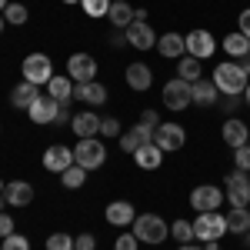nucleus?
Instances as JSON below:
<instances>
[{
    "mask_svg": "<svg viewBox=\"0 0 250 250\" xmlns=\"http://www.w3.org/2000/svg\"><path fill=\"white\" fill-rule=\"evenodd\" d=\"M213 87L220 90L224 97H244V90H247V70L240 67V63H217V70H213Z\"/></svg>",
    "mask_w": 250,
    "mask_h": 250,
    "instance_id": "obj_1",
    "label": "nucleus"
},
{
    "mask_svg": "<svg viewBox=\"0 0 250 250\" xmlns=\"http://www.w3.org/2000/svg\"><path fill=\"white\" fill-rule=\"evenodd\" d=\"M130 227H134V237L140 240V244H164V240L170 237L167 220L157 217V213H137V220L130 224Z\"/></svg>",
    "mask_w": 250,
    "mask_h": 250,
    "instance_id": "obj_2",
    "label": "nucleus"
},
{
    "mask_svg": "<svg viewBox=\"0 0 250 250\" xmlns=\"http://www.w3.org/2000/svg\"><path fill=\"white\" fill-rule=\"evenodd\" d=\"M104 160H107V147L97 140V137H87V140H80L77 147H74V164L83 167V170H100L104 167Z\"/></svg>",
    "mask_w": 250,
    "mask_h": 250,
    "instance_id": "obj_3",
    "label": "nucleus"
},
{
    "mask_svg": "<svg viewBox=\"0 0 250 250\" xmlns=\"http://www.w3.org/2000/svg\"><path fill=\"white\" fill-rule=\"evenodd\" d=\"M20 74H23L27 83L40 87V83H50V77H54V63H50L47 54H27L23 63H20Z\"/></svg>",
    "mask_w": 250,
    "mask_h": 250,
    "instance_id": "obj_4",
    "label": "nucleus"
},
{
    "mask_svg": "<svg viewBox=\"0 0 250 250\" xmlns=\"http://www.w3.org/2000/svg\"><path fill=\"white\" fill-rule=\"evenodd\" d=\"M227 233V217L217 210H207V213H197L193 220V237L197 240H220Z\"/></svg>",
    "mask_w": 250,
    "mask_h": 250,
    "instance_id": "obj_5",
    "label": "nucleus"
},
{
    "mask_svg": "<svg viewBox=\"0 0 250 250\" xmlns=\"http://www.w3.org/2000/svg\"><path fill=\"white\" fill-rule=\"evenodd\" d=\"M190 104H193V83H187L180 77L164 83V107L167 110H187Z\"/></svg>",
    "mask_w": 250,
    "mask_h": 250,
    "instance_id": "obj_6",
    "label": "nucleus"
},
{
    "mask_svg": "<svg viewBox=\"0 0 250 250\" xmlns=\"http://www.w3.org/2000/svg\"><path fill=\"white\" fill-rule=\"evenodd\" d=\"M154 144L164 154H173V150H180V147L187 144V130H184L180 124H160L154 130Z\"/></svg>",
    "mask_w": 250,
    "mask_h": 250,
    "instance_id": "obj_7",
    "label": "nucleus"
},
{
    "mask_svg": "<svg viewBox=\"0 0 250 250\" xmlns=\"http://www.w3.org/2000/svg\"><path fill=\"white\" fill-rule=\"evenodd\" d=\"M227 200H230V207H250V173L247 170H233L227 177Z\"/></svg>",
    "mask_w": 250,
    "mask_h": 250,
    "instance_id": "obj_8",
    "label": "nucleus"
},
{
    "mask_svg": "<svg viewBox=\"0 0 250 250\" xmlns=\"http://www.w3.org/2000/svg\"><path fill=\"white\" fill-rule=\"evenodd\" d=\"M220 204H224V190L213 187V184H200V187H193V190H190V207H193V210L207 213V210H217Z\"/></svg>",
    "mask_w": 250,
    "mask_h": 250,
    "instance_id": "obj_9",
    "label": "nucleus"
},
{
    "mask_svg": "<svg viewBox=\"0 0 250 250\" xmlns=\"http://www.w3.org/2000/svg\"><path fill=\"white\" fill-rule=\"evenodd\" d=\"M124 34H127V47H134V50H154L157 47V34L147 20H134Z\"/></svg>",
    "mask_w": 250,
    "mask_h": 250,
    "instance_id": "obj_10",
    "label": "nucleus"
},
{
    "mask_svg": "<svg viewBox=\"0 0 250 250\" xmlns=\"http://www.w3.org/2000/svg\"><path fill=\"white\" fill-rule=\"evenodd\" d=\"M184 43H187V54L197 57V60L213 57V50H217V40H213L210 30H190V34L184 37Z\"/></svg>",
    "mask_w": 250,
    "mask_h": 250,
    "instance_id": "obj_11",
    "label": "nucleus"
},
{
    "mask_svg": "<svg viewBox=\"0 0 250 250\" xmlns=\"http://www.w3.org/2000/svg\"><path fill=\"white\" fill-rule=\"evenodd\" d=\"M97 74V60L90 54H70L67 60V77L74 80V83H90Z\"/></svg>",
    "mask_w": 250,
    "mask_h": 250,
    "instance_id": "obj_12",
    "label": "nucleus"
},
{
    "mask_svg": "<svg viewBox=\"0 0 250 250\" xmlns=\"http://www.w3.org/2000/svg\"><path fill=\"white\" fill-rule=\"evenodd\" d=\"M57 110H60V104L54 100L50 94H40L30 107H27V117L37 124V127H47V124H54V117H57Z\"/></svg>",
    "mask_w": 250,
    "mask_h": 250,
    "instance_id": "obj_13",
    "label": "nucleus"
},
{
    "mask_svg": "<svg viewBox=\"0 0 250 250\" xmlns=\"http://www.w3.org/2000/svg\"><path fill=\"white\" fill-rule=\"evenodd\" d=\"M117 140H120V150H124V154H137L144 144H154V127L137 124V127H130V130H124Z\"/></svg>",
    "mask_w": 250,
    "mask_h": 250,
    "instance_id": "obj_14",
    "label": "nucleus"
},
{
    "mask_svg": "<svg viewBox=\"0 0 250 250\" xmlns=\"http://www.w3.org/2000/svg\"><path fill=\"white\" fill-rule=\"evenodd\" d=\"M67 167H74V147H63V144H54L43 150V170L50 173H63Z\"/></svg>",
    "mask_w": 250,
    "mask_h": 250,
    "instance_id": "obj_15",
    "label": "nucleus"
},
{
    "mask_svg": "<svg viewBox=\"0 0 250 250\" xmlns=\"http://www.w3.org/2000/svg\"><path fill=\"white\" fill-rule=\"evenodd\" d=\"M3 200H7V207H30L34 204V187L27 180H7Z\"/></svg>",
    "mask_w": 250,
    "mask_h": 250,
    "instance_id": "obj_16",
    "label": "nucleus"
},
{
    "mask_svg": "<svg viewBox=\"0 0 250 250\" xmlns=\"http://www.w3.org/2000/svg\"><path fill=\"white\" fill-rule=\"evenodd\" d=\"M100 124H104V117H97L94 110H80V114H74V120H70V130H74L80 140H87V137L100 134Z\"/></svg>",
    "mask_w": 250,
    "mask_h": 250,
    "instance_id": "obj_17",
    "label": "nucleus"
},
{
    "mask_svg": "<svg viewBox=\"0 0 250 250\" xmlns=\"http://www.w3.org/2000/svg\"><path fill=\"white\" fill-rule=\"evenodd\" d=\"M104 217H107L110 227H127V224H134V220H137V210H134L130 200H114V204H107Z\"/></svg>",
    "mask_w": 250,
    "mask_h": 250,
    "instance_id": "obj_18",
    "label": "nucleus"
},
{
    "mask_svg": "<svg viewBox=\"0 0 250 250\" xmlns=\"http://www.w3.org/2000/svg\"><path fill=\"white\" fill-rule=\"evenodd\" d=\"M220 134H224V144L237 150V147H244V144L250 140V127L240 120V117H230V120H224V130H220Z\"/></svg>",
    "mask_w": 250,
    "mask_h": 250,
    "instance_id": "obj_19",
    "label": "nucleus"
},
{
    "mask_svg": "<svg viewBox=\"0 0 250 250\" xmlns=\"http://www.w3.org/2000/svg\"><path fill=\"white\" fill-rule=\"evenodd\" d=\"M160 57H167V60H180L184 54H187V43H184V37L180 34H164V37H157V47H154Z\"/></svg>",
    "mask_w": 250,
    "mask_h": 250,
    "instance_id": "obj_20",
    "label": "nucleus"
},
{
    "mask_svg": "<svg viewBox=\"0 0 250 250\" xmlns=\"http://www.w3.org/2000/svg\"><path fill=\"white\" fill-rule=\"evenodd\" d=\"M47 94L54 97L60 107H67V104L74 100V80L67 77V74H54V77H50V83H47Z\"/></svg>",
    "mask_w": 250,
    "mask_h": 250,
    "instance_id": "obj_21",
    "label": "nucleus"
},
{
    "mask_svg": "<svg viewBox=\"0 0 250 250\" xmlns=\"http://www.w3.org/2000/svg\"><path fill=\"white\" fill-rule=\"evenodd\" d=\"M74 97L83 100L87 107H100V104H107V87L97 83V80H90V83H77V87H74Z\"/></svg>",
    "mask_w": 250,
    "mask_h": 250,
    "instance_id": "obj_22",
    "label": "nucleus"
},
{
    "mask_svg": "<svg viewBox=\"0 0 250 250\" xmlns=\"http://www.w3.org/2000/svg\"><path fill=\"white\" fill-rule=\"evenodd\" d=\"M150 83H154V70H150L147 63H130V67H127V87H130V90H140V94H144Z\"/></svg>",
    "mask_w": 250,
    "mask_h": 250,
    "instance_id": "obj_23",
    "label": "nucleus"
},
{
    "mask_svg": "<svg viewBox=\"0 0 250 250\" xmlns=\"http://www.w3.org/2000/svg\"><path fill=\"white\" fill-rule=\"evenodd\" d=\"M134 164L140 167V170H157V167L164 164V150H160L157 144H144V147L134 154Z\"/></svg>",
    "mask_w": 250,
    "mask_h": 250,
    "instance_id": "obj_24",
    "label": "nucleus"
},
{
    "mask_svg": "<svg viewBox=\"0 0 250 250\" xmlns=\"http://www.w3.org/2000/svg\"><path fill=\"white\" fill-rule=\"evenodd\" d=\"M107 17H110V23H114L117 30H127V27L134 23V7H130L127 0H114L110 10H107Z\"/></svg>",
    "mask_w": 250,
    "mask_h": 250,
    "instance_id": "obj_25",
    "label": "nucleus"
},
{
    "mask_svg": "<svg viewBox=\"0 0 250 250\" xmlns=\"http://www.w3.org/2000/svg\"><path fill=\"white\" fill-rule=\"evenodd\" d=\"M217 100H220V90L213 87V80L200 77L197 83H193V104H197V107H213Z\"/></svg>",
    "mask_w": 250,
    "mask_h": 250,
    "instance_id": "obj_26",
    "label": "nucleus"
},
{
    "mask_svg": "<svg viewBox=\"0 0 250 250\" xmlns=\"http://www.w3.org/2000/svg\"><path fill=\"white\" fill-rule=\"evenodd\" d=\"M37 97H40V90L34 87V83H27V80H20L17 87L10 90V104H14V107H20V110H27V107H30V104H34Z\"/></svg>",
    "mask_w": 250,
    "mask_h": 250,
    "instance_id": "obj_27",
    "label": "nucleus"
},
{
    "mask_svg": "<svg viewBox=\"0 0 250 250\" xmlns=\"http://www.w3.org/2000/svg\"><path fill=\"white\" fill-rule=\"evenodd\" d=\"M200 74H204V70H200V60H197V57L184 54V57L177 60V77H180V80H187V83H197V80H200Z\"/></svg>",
    "mask_w": 250,
    "mask_h": 250,
    "instance_id": "obj_28",
    "label": "nucleus"
},
{
    "mask_svg": "<svg viewBox=\"0 0 250 250\" xmlns=\"http://www.w3.org/2000/svg\"><path fill=\"white\" fill-rule=\"evenodd\" d=\"M224 50H227L230 57L244 60V57H247V54H250V40L244 37L240 30H237V34H227V37H224Z\"/></svg>",
    "mask_w": 250,
    "mask_h": 250,
    "instance_id": "obj_29",
    "label": "nucleus"
},
{
    "mask_svg": "<svg viewBox=\"0 0 250 250\" xmlns=\"http://www.w3.org/2000/svg\"><path fill=\"white\" fill-rule=\"evenodd\" d=\"M247 217H250V207H233L227 213V233H247Z\"/></svg>",
    "mask_w": 250,
    "mask_h": 250,
    "instance_id": "obj_30",
    "label": "nucleus"
},
{
    "mask_svg": "<svg viewBox=\"0 0 250 250\" xmlns=\"http://www.w3.org/2000/svg\"><path fill=\"white\" fill-rule=\"evenodd\" d=\"M83 180H87V170H83V167H77V164H74V167H67V170L60 173V184H63L67 190H80V187H83Z\"/></svg>",
    "mask_w": 250,
    "mask_h": 250,
    "instance_id": "obj_31",
    "label": "nucleus"
},
{
    "mask_svg": "<svg viewBox=\"0 0 250 250\" xmlns=\"http://www.w3.org/2000/svg\"><path fill=\"white\" fill-rule=\"evenodd\" d=\"M170 237L180 240V244H193V240H197V237H193V220H173L170 224Z\"/></svg>",
    "mask_w": 250,
    "mask_h": 250,
    "instance_id": "obj_32",
    "label": "nucleus"
},
{
    "mask_svg": "<svg viewBox=\"0 0 250 250\" xmlns=\"http://www.w3.org/2000/svg\"><path fill=\"white\" fill-rule=\"evenodd\" d=\"M110 3H114V0H80V7H83L87 17H107Z\"/></svg>",
    "mask_w": 250,
    "mask_h": 250,
    "instance_id": "obj_33",
    "label": "nucleus"
},
{
    "mask_svg": "<svg viewBox=\"0 0 250 250\" xmlns=\"http://www.w3.org/2000/svg\"><path fill=\"white\" fill-rule=\"evenodd\" d=\"M27 7L23 3H7V10H3V20L7 23H14V27H20V23H27Z\"/></svg>",
    "mask_w": 250,
    "mask_h": 250,
    "instance_id": "obj_34",
    "label": "nucleus"
},
{
    "mask_svg": "<svg viewBox=\"0 0 250 250\" xmlns=\"http://www.w3.org/2000/svg\"><path fill=\"white\" fill-rule=\"evenodd\" d=\"M47 250H74V237L70 233H50L47 237Z\"/></svg>",
    "mask_w": 250,
    "mask_h": 250,
    "instance_id": "obj_35",
    "label": "nucleus"
},
{
    "mask_svg": "<svg viewBox=\"0 0 250 250\" xmlns=\"http://www.w3.org/2000/svg\"><path fill=\"white\" fill-rule=\"evenodd\" d=\"M0 250H30V240L23 233H10V237H3Z\"/></svg>",
    "mask_w": 250,
    "mask_h": 250,
    "instance_id": "obj_36",
    "label": "nucleus"
},
{
    "mask_svg": "<svg viewBox=\"0 0 250 250\" xmlns=\"http://www.w3.org/2000/svg\"><path fill=\"white\" fill-rule=\"evenodd\" d=\"M233 164H237V170H247L250 173V140L244 144V147L233 150Z\"/></svg>",
    "mask_w": 250,
    "mask_h": 250,
    "instance_id": "obj_37",
    "label": "nucleus"
},
{
    "mask_svg": "<svg viewBox=\"0 0 250 250\" xmlns=\"http://www.w3.org/2000/svg\"><path fill=\"white\" fill-rule=\"evenodd\" d=\"M114 250H140V240L134 237V230H130V233H120V237L114 240Z\"/></svg>",
    "mask_w": 250,
    "mask_h": 250,
    "instance_id": "obj_38",
    "label": "nucleus"
},
{
    "mask_svg": "<svg viewBox=\"0 0 250 250\" xmlns=\"http://www.w3.org/2000/svg\"><path fill=\"white\" fill-rule=\"evenodd\" d=\"M100 134H104V137H120V134H124V127H120V120H117V117H104Z\"/></svg>",
    "mask_w": 250,
    "mask_h": 250,
    "instance_id": "obj_39",
    "label": "nucleus"
},
{
    "mask_svg": "<svg viewBox=\"0 0 250 250\" xmlns=\"http://www.w3.org/2000/svg\"><path fill=\"white\" fill-rule=\"evenodd\" d=\"M74 250H97V237L94 233H77L74 237Z\"/></svg>",
    "mask_w": 250,
    "mask_h": 250,
    "instance_id": "obj_40",
    "label": "nucleus"
},
{
    "mask_svg": "<svg viewBox=\"0 0 250 250\" xmlns=\"http://www.w3.org/2000/svg\"><path fill=\"white\" fill-rule=\"evenodd\" d=\"M10 233H14V217L0 210V237H10Z\"/></svg>",
    "mask_w": 250,
    "mask_h": 250,
    "instance_id": "obj_41",
    "label": "nucleus"
},
{
    "mask_svg": "<svg viewBox=\"0 0 250 250\" xmlns=\"http://www.w3.org/2000/svg\"><path fill=\"white\" fill-rule=\"evenodd\" d=\"M140 124H147V127H160V114H157V110H144V114H140Z\"/></svg>",
    "mask_w": 250,
    "mask_h": 250,
    "instance_id": "obj_42",
    "label": "nucleus"
},
{
    "mask_svg": "<svg viewBox=\"0 0 250 250\" xmlns=\"http://www.w3.org/2000/svg\"><path fill=\"white\" fill-rule=\"evenodd\" d=\"M237 23H240V34L250 40V7L247 10H240V17H237Z\"/></svg>",
    "mask_w": 250,
    "mask_h": 250,
    "instance_id": "obj_43",
    "label": "nucleus"
},
{
    "mask_svg": "<svg viewBox=\"0 0 250 250\" xmlns=\"http://www.w3.org/2000/svg\"><path fill=\"white\" fill-rule=\"evenodd\" d=\"M70 120H74V117H70V110H67V107H60L57 117H54V124H57V127H67Z\"/></svg>",
    "mask_w": 250,
    "mask_h": 250,
    "instance_id": "obj_44",
    "label": "nucleus"
},
{
    "mask_svg": "<svg viewBox=\"0 0 250 250\" xmlns=\"http://www.w3.org/2000/svg\"><path fill=\"white\" fill-rule=\"evenodd\" d=\"M110 43H114V47L127 43V34H124V30H114V34H110Z\"/></svg>",
    "mask_w": 250,
    "mask_h": 250,
    "instance_id": "obj_45",
    "label": "nucleus"
},
{
    "mask_svg": "<svg viewBox=\"0 0 250 250\" xmlns=\"http://www.w3.org/2000/svg\"><path fill=\"white\" fill-rule=\"evenodd\" d=\"M224 107H227V110H230V114H233V110L240 107V100H237V97H230V100H224Z\"/></svg>",
    "mask_w": 250,
    "mask_h": 250,
    "instance_id": "obj_46",
    "label": "nucleus"
},
{
    "mask_svg": "<svg viewBox=\"0 0 250 250\" xmlns=\"http://www.w3.org/2000/svg\"><path fill=\"white\" fill-rule=\"evenodd\" d=\"M204 250H220V240H204Z\"/></svg>",
    "mask_w": 250,
    "mask_h": 250,
    "instance_id": "obj_47",
    "label": "nucleus"
},
{
    "mask_svg": "<svg viewBox=\"0 0 250 250\" xmlns=\"http://www.w3.org/2000/svg\"><path fill=\"white\" fill-rule=\"evenodd\" d=\"M180 250H204V247H197V244H180Z\"/></svg>",
    "mask_w": 250,
    "mask_h": 250,
    "instance_id": "obj_48",
    "label": "nucleus"
},
{
    "mask_svg": "<svg viewBox=\"0 0 250 250\" xmlns=\"http://www.w3.org/2000/svg\"><path fill=\"white\" fill-rule=\"evenodd\" d=\"M244 104L250 107V83H247V90H244Z\"/></svg>",
    "mask_w": 250,
    "mask_h": 250,
    "instance_id": "obj_49",
    "label": "nucleus"
},
{
    "mask_svg": "<svg viewBox=\"0 0 250 250\" xmlns=\"http://www.w3.org/2000/svg\"><path fill=\"white\" fill-rule=\"evenodd\" d=\"M7 3H10V0H0V14H3V10H7Z\"/></svg>",
    "mask_w": 250,
    "mask_h": 250,
    "instance_id": "obj_50",
    "label": "nucleus"
},
{
    "mask_svg": "<svg viewBox=\"0 0 250 250\" xmlns=\"http://www.w3.org/2000/svg\"><path fill=\"white\" fill-rule=\"evenodd\" d=\"M3 207H7V200H3V193H0V210H3Z\"/></svg>",
    "mask_w": 250,
    "mask_h": 250,
    "instance_id": "obj_51",
    "label": "nucleus"
},
{
    "mask_svg": "<svg viewBox=\"0 0 250 250\" xmlns=\"http://www.w3.org/2000/svg\"><path fill=\"white\" fill-rule=\"evenodd\" d=\"M3 23H7V20H3V14H0V34H3Z\"/></svg>",
    "mask_w": 250,
    "mask_h": 250,
    "instance_id": "obj_52",
    "label": "nucleus"
},
{
    "mask_svg": "<svg viewBox=\"0 0 250 250\" xmlns=\"http://www.w3.org/2000/svg\"><path fill=\"white\" fill-rule=\"evenodd\" d=\"M63 3H80V0H63Z\"/></svg>",
    "mask_w": 250,
    "mask_h": 250,
    "instance_id": "obj_53",
    "label": "nucleus"
},
{
    "mask_svg": "<svg viewBox=\"0 0 250 250\" xmlns=\"http://www.w3.org/2000/svg\"><path fill=\"white\" fill-rule=\"evenodd\" d=\"M3 187H7V184H3V180H0V193H3Z\"/></svg>",
    "mask_w": 250,
    "mask_h": 250,
    "instance_id": "obj_54",
    "label": "nucleus"
},
{
    "mask_svg": "<svg viewBox=\"0 0 250 250\" xmlns=\"http://www.w3.org/2000/svg\"><path fill=\"white\" fill-rule=\"evenodd\" d=\"M247 233H250V217H247Z\"/></svg>",
    "mask_w": 250,
    "mask_h": 250,
    "instance_id": "obj_55",
    "label": "nucleus"
},
{
    "mask_svg": "<svg viewBox=\"0 0 250 250\" xmlns=\"http://www.w3.org/2000/svg\"><path fill=\"white\" fill-rule=\"evenodd\" d=\"M247 60H250V54H247Z\"/></svg>",
    "mask_w": 250,
    "mask_h": 250,
    "instance_id": "obj_56",
    "label": "nucleus"
}]
</instances>
